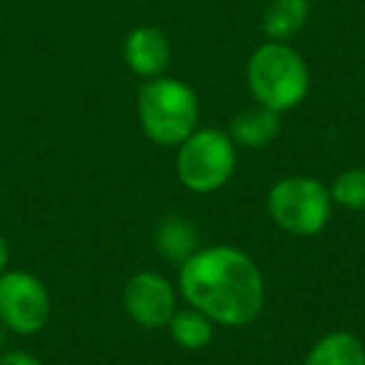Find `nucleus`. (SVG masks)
<instances>
[{
    "instance_id": "nucleus-7",
    "label": "nucleus",
    "mask_w": 365,
    "mask_h": 365,
    "mask_svg": "<svg viewBox=\"0 0 365 365\" xmlns=\"http://www.w3.org/2000/svg\"><path fill=\"white\" fill-rule=\"evenodd\" d=\"M123 308L140 328H165L175 313V290L165 275L140 270L123 288Z\"/></svg>"
},
{
    "instance_id": "nucleus-16",
    "label": "nucleus",
    "mask_w": 365,
    "mask_h": 365,
    "mask_svg": "<svg viewBox=\"0 0 365 365\" xmlns=\"http://www.w3.org/2000/svg\"><path fill=\"white\" fill-rule=\"evenodd\" d=\"M8 260H11V248H8V240L0 235V275L8 270Z\"/></svg>"
},
{
    "instance_id": "nucleus-4",
    "label": "nucleus",
    "mask_w": 365,
    "mask_h": 365,
    "mask_svg": "<svg viewBox=\"0 0 365 365\" xmlns=\"http://www.w3.org/2000/svg\"><path fill=\"white\" fill-rule=\"evenodd\" d=\"M235 160V143L220 128H195L185 140L178 145L175 173L178 180L190 193H215L233 178Z\"/></svg>"
},
{
    "instance_id": "nucleus-5",
    "label": "nucleus",
    "mask_w": 365,
    "mask_h": 365,
    "mask_svg": "<svg viewBox=\"0 0 365 365\" xmlns=\"http://www.w3.org/2000/svg\"><path fill=\"white\" fill-rule=\"evenodd\" d=\"M268 213L280 230L298 238L323 233L333 213L328 185L318 178L290 175L268 190Z\"/></svg>"
},
{
    "instance_id": "nucleus-15",
    "label": "nucleus",
    "mask_w": 365,
    "mask_h": 365,
    "mask_svg": "<svg viewBox=\"0 0 365 365\" xmlns=\"http://www.w3.org/2000/svg\"><path fill=\"white\" fill-rule=\"evenodd\" d=\"M0 365H43L36 355L26 353V350H6L0 355Z\"/></svg>"
},
{
    "instance_id": "nucleus-1",
    "label": "nucleus",
    "mask_w": 365,
    "mask_h": 365,
    "mask_svg": "<svg viewBox=\"0 0 365 365\" xmlns=\"http://www.w3.org/2000/svg\"><path fill=\"white\" fill-rule=\"evenodd\" d=\"M178 288L190 308L225 328L253 323L265 305L263 273L248 253L233 245L195 250L180 263Z\"/></svg>"
},
{
    "instance_id": "nucleus-9",
    "label": "nucleus",
    "mask_w": 365,
    "mask_h": 365,
    "mask_svg": "<svg viewBox=\"0 0 365 365\" xmlns=\"http://www.w3.org/2000/svg\"><path fill=\"white\" fill-rule=\"evenodd\" d=\"M278 133H280V113L270 110L265 106H258V103L240 110L230 120L228 128L230 140L240 148H250V150L270 145L278 138Z\"/></svg>"
},
{
    "instance_id": "nucleus-14",
    "label": "nucleus",
    "mask_w": 365,
    "mask_h": 365,
    "mask_svg": "<svg viewBox=\"0 0 365 365\" xmlns=\"http://www.w3.org/2000/svg\"><path fill=\"white\" fill-rule=\"evenodd\" d=\"M330 200L345 210H365V168H348L330 185Z\"/></svg>"
},
{
    "instance_id": "nucleus-8",
    "label": "nucleus",
    "mask_w": 365,
    "mask_h": 365,
    "mask_svg": "<svg viewBox=\"0 0 365 365\" xmlns=\"http://www.w3.org/2000/svg\"><path fill=\"white\" fill-rule=\"evenodd\" d=\"M123 56H125L128 68H130L135 76L150 81V78H158L165 73L168 63H170V43H168L163 31L143 26V28H135V31L125 38Z\"/></svg>"
},
{
    "instance_id": "nucleus-11",
    "label": "nucleus",
    "mask_w": 365,
    "mask_h": 365,
    "mask_svg": "<svg viewBox=\"0 0 365 365\" xmlns=\"http://www.w3.org/2000/svg\"><path fill=\"white\" fill-rule=\"evenodd\" d=\"M158 253L173 263H182L198 250V230L185 215H165L155 230Z\"/></svg>"
},
{
    "instance_id": "nucleus-13",
    "label": "nucleus",
    "mask_w": 365,
    "mask_h": 365,
    "mask_svg": "<svg viewBox=\"0 0 365 365\" xmlns=\"http://www.w3.org/2000/svg\"><path fill=\"white\" fill-rule=\"evenodd\" d=\"M213 325L215 323L208 315L195 308L175 310L173 318L168 320L170 338L185 350H203L213 340Z\"/></svg>"
},
{
    "instance_id": "nucleus-6",
    "label": "nucleus",
    "mask_w": 365,
    "mask_h": 365,
    "mask_svg": "<svg viewBox=\"0 0 365 365\" xmlns=\"http://www.w3.org/2000/svg\"><path fill=\"white\" fill-rule=\"evenodd\" d=\"M51 318V295L41 278L28 270L0 275V325L18 335H36Z\"/></svg>"
},
{
    "instance_id": "nucleus-10",
    "label": "nucleus",
    "mask_w": 365,
    "mask_h": 365,
    "mask_svg": "<svg viewBox=\"0 0 365 365\" xmlns=\"http://www.w3.org/2000/svg\"><path fill=\"white\" fill-rule=\"evenodd\" d=\"M305 365H365V345L348 330H333L310 348Z\"/></svg>"
},
{
    "instance_id": "nucleus-2",
    "label": "nucleus",
    "mask_w": 365,
    "mask_h": 365,
    "mask_svg": "<svg viewBox=\"0 0 365 365\" xmlns=\"http://www.w3.org/2000/svg\"><path fill=\"white\" fill-rule=\"evenodd\" d=\"M198 96L178 78H150L138 91V120L158 145H180L198 128Z\"/></svg>"
},
{
    "instance_id": "nucleus-12",
    "label": "nucleus",
    "mask_w": 365,
    "mask_h": 365,
    "mask_svg": "<svg viewBox=\"0 0 365 365\" xmlns=\"http://www.w3.org/2000/svg\"><path fill=\"white\" fill-rule=\"evenodd\" d=\"M310 16V0H270L263 13V31L270 41L285 43L305 26Z\"/></svg>"
},
{
    "instance_id": "nucleus-3",
    "label": "nucleus",
    "mask_w": 365,
    "mask_h": 365,
    "mask_svg": "<svg viewBox=\"0 0 365 365\" xmlns=\"http://www.w3.org/2000/svg\"><path fill=\"white\" fill-rule=\"evenodd\" d=\"M248 88L258 106L285 113L305 101L310 71L288 43L270 41L250 56Z\"/></svg>"
}]
</instances>
